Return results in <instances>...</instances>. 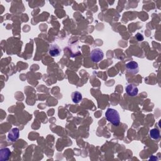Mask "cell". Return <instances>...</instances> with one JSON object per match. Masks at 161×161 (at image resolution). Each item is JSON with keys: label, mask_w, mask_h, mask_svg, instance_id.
I'll list each match as a JSON object with an SVG mask.
<instances>
[{"label": "cell", "mask_w": 161, "mask_h": 161, "mask_svg": "<svg viewBox=\"0 0 161 161\" xmlns=\"http://www.w3.org/2000/svg\"><path fill=\"white\" fill-rule=\"evenodd\" d=\"M106 120L115 126H118L120 122V117L118 112L113 108H108L105 113Z\"/></svg>", "instance_id": "6da1fadb"}, {"label": "cell", "mask_w": 161, "mask_h": 161, "mask_svg": "<svg viewBox=\"0 0 161 161\" xmlns=\"http://www.w3.org/2000/svg\"><path fill=\"white\" fill-rule=\"evenodd\" d=\"M104 57V53L100 49H95L91 52V59L93 62L98 63Z\"/></svg>", "instance_id": "7a4b0ae2"}, {"label": "cell", "mask_w": 161, "mask_h": 161, "mask_svg": "<svg viewBox=\"0 0 161 161\" xmlns=\"http://www.w3.org/2000/svg\"><path fill=\"white\" fill-rule=\"evenodd\" d=\"M126 68L129 73L132 74H137L138 73L139 68L138 63L135 61H131L126 64Z\"/></svg>", "instance_id": "3957f363"}, {"label": "cell", "mask_w": 161, "mask_h": 161, "mask_svg": "<svg viewBox=\"0 0 161 161\" xmlns=\"http://www.w3.org/2000/svg\"><path fill=\"white\" fill-rule=\"evenodd\" d=\"M125 91H126V93L129 96L132 97L137 96L138 93V89L137 87L132 84H130L127 86L126 88H125Z\"/></svg>", "instance_id": "277c9868"}, {"label": "cell", "mask_w": 161, "mask_h": 161, "mask_svg": "<svg viewBox=\"0 0 161 161\" xmlns=\"http://www.w3.org/2000/svg\"><path fill=\"white\" fill-rule=\"evenodd\" d=\"M19 136H20L19 129L18 128H14L9 132L8 138L12 142H15L19 138Z\"/></svg>", "instance_id": "5b68a950"}, {"label": "cell", "mask_w": 161, "mask_h": 161, "mask_svg": "<svg viewBox=\"0 0 161 161\" xmlns=\"http://www.w3.org/2000/svg\"><path fill=\"white\" fill-rule=\"evenodd\" d=\"M61 50L60 47L56 44H53L50 47L49 54L52 57H57L60 55Z\"/></svg>", "instance_id": "8992f818"}, {"label": "cell", "mask_w": 161, "mask_h": 161, "mask_svg": "<svg viewBox=\"0 0 161 161\" xmlns=\"http://www.w3.org/2000/svg\"><path fill=\"white\" fill-rule=\"evenodd\" d=\"M11 155L10 150L8 148L2 149L0 151V160L2 161L8 160L10 156Z\"/></svg>", "instance_id": "52a82bcc"}, {"label": "cell", "mask_w": 161, "mask_h": 161, "mask_svg": "<svg viewBox=\"0 0 161 161\" xmlns=\"http://www.w3.org/2000/svg\"><path fill=\"white\" fill-rule=\"evenodd\" d=\"M71 98H72V100L74 103H79L82 100L83 96L81 93L78 91H75L72 93Z\"/></svg>", "instance_id": "ba28073f"}, {"label": "cell", "mask_w": 161, "mask_h": 161, "mask_svg": "<svg viewBox=\"0 0 161 161\" xmlns=\"http://www.w3.org/2000/svg\"><path fill=\"white\" fill-rule=\"evenodd\" d=\"M150 136L154 140H158L160 138V131L157 129H152L150 131Z\"/></svg>", "instance_id": "9c48e42d"}, {"label": "cell", "mask_w": 161, "mask_h": 161, "mask_svg": "<svg viewBox=\"0 0 161 161\" xmlns=\"http://www.w3.org/2000/svg\"><path fill=\"white\" fill-rule=\"evenodd\" d=\"M135 37H136V39H137L138 41H142V40H144V37H143V35H142L141 33H138L136 35Z\"/></svg>", "instance_id": "30bf717a"}]
</instances>
